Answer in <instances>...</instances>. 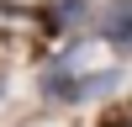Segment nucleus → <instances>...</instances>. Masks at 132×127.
<instances>
[{
	"instance_id": "nucleus-1",
	"label": "nucleus",
	"mask_w": 132,
	"mask_h": 127,
	"mask_svg": "<svg viewBox=\"0 0 132 127\" xmlns=\"http://www.w3.org/2000/svg\"><path fill=\"white\" fill-rule=\"evenodd\" d=\"M42 95L53 106H79V101H95V95H111L122 85V69H85V48H63L58 58L42 69Z\"/></svg>"
},
{
	"instance_id": "nucleus-2",
	"label": "nucleus",
	"mask_w": 132,
	"mask_h": 127,
	"mask_svg": "<svg viewBox=\"0 0 132 127\" xmlns=\"http://www.w3.org/2000/svg\"><path fill=\"white\" fill-rule=\"evenodd\" d=\"M95 42H106V48L116 53H132V0H111V5L95 16Z\"/></svg>"
},
{
	"instance_id": "nucleus-3",
	"label": "nucleus",
	"mask_w": 132,
	"mask_h": 127,
	"mask_svg": "<svg viewBox=\"0 0 132 127\" xmlns=\"http://www.w3.org/2000/svg\"><path fill=\"white\" fill-rule=\"evenodd\" d=\"M0 101H5V80H0Z\"/></svg>"
}]
</instances>
